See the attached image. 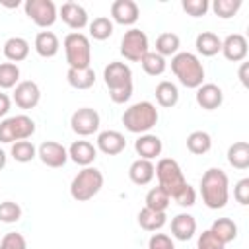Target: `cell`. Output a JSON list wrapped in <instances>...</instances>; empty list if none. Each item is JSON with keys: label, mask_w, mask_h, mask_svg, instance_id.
Instances as JSON below:
<instances>
[{"label": "cell", "mask_w": 249, "mask_h": 249, "mask_svg": "<svg viewBox=\"0 0 249 249\" xmlns=\"http://www.w3.org/2000/svg\"><path fill=\"white\" fill-rule=\"evenodd\" d=\"M181 6H183V10H185L189 16H193V18L204 16V14L208 12V8H210L208 0H183Z\"/></svg>", "instance_id": "obj_41"}, {"label": "cell", "mask_w": 249, "mask_h": 249, "mask_svg": "<svg viewBox=\"0 0 249 249\" xmlns=\"http://www.w3.org/2000/svg\"><path fill=\"white\" fill-rule=\"evenodd\" d=\"M37 156H39V160H41L47 167H53V169H58V167H62V165L68 161V150H66L62 144L54 142V140L43 142V144L37 148Z\"/></svg>", "instance_id": "obj_11"}, {"label": "cell", "mask_w": 249, "mask_h": 249, "mask_svg": "<svg viewBox=\"0 0 249 249\" xmlns=\"http://www.w3.org/2000/svg\"><path fill=\"white\" fill-rule=\"evenodd\" d=\"M121 119H123V124H124V128L128 132H132V134H146V132H150L156 126L160 115H158V109H156L154 103L138 101V103H132L128 109H124Z\"/></svg>", "instance_id": "obj_3"}, {"label": "cell", "mask_w": 249, "mask_h": 249, "mask_svg": "<svg viewBox=\"0 0 249 249\" xmlns=\"http://www.w3.org/2000/svg\"><path fill=\"white\" fill-rule=\"evenodd\" d=\"M103 80H105V86L109 89H115V88H123V86H128L132 84V70L126 62H109L105 68H103Z\"/></svg>", "instance_id": "obj_12"}, {"label": "cell", "mask_w": 249, "mask_h": 249, "mask_svg": "<svg viewBox=\"0 0 249 249\" xmlns=\"http://www.w3.org/2000/svg\"><path fill=\"white\" fill-rule=\"evenodd\" d=\"M64 54H66V62L68 68H88L91 62V45L89 39L80 33V31H72L64 37Z\"/></svg>", "instance_id": "obj_6"}, {"label": "cell", "mask_w": 249, "mask_h": 249, "mask_svg": "<svg viewBox=\"0 0 249 249\" xmlns=\"http://www.w3.org/2000/svg\"><path fill=\"white\" fill-rule=\"evenodd\" d=\"M179 47H181V39H179V35H175V33H171V31H165V33H161L158 39H156V51L154 53H158L160 56H175L177 53H179Z\"/></svg>", "instance_id": "obj_31"}, {"label": "cell", "mask_w": 249, "mask_h": 249, "mask_svg": "<svg viewBox=\"0 0 249 249\" xmlns=\"http://www.w3.org/2000/svg\"><path fill=\"white\" fill-rule=\"evenodd\" d=\"M156 101L160 107H175L177 101H179V89L173 82L169 80H161L158 86H156Z\"/></svg>", "instance_id": "obj_27"}, {"label": "cell", "mask_w": 249, "mask_h": 249, "mask_svg": "<svg viewBox=\"0 0 249 249\" xmlns=\"http://www.w3.org/2000/svg\"><path fill=\"white\" fill-rule=\"evenodd\" d=\"M196 233V220L191 214H177L171 220V235L179 241H189Z\"/></svg>", "instance_id": "obj_21"}, {"label": "cell", "mask_w": 249, "mask_h": 249, "mask_svg": "<svg viewBox=\"0 0 249 249\" xmlns=\"http://www.w3.org/2000/svg\"><path fill=\"white\" fill-rule=\"evenodd\" d=\"M35 132V121L27 115H16L0 121V142L14 144L18 140H27Z\"/></svg>", "instance_id": "obj_7"}, {"label": "cell", "mask_w": 249, "mask_h": 249, "mask_svg": "<svg viewBox=\"0 0 249 249\" xmlns=\"http://www.w3.org/2000/svg\"><path fill=\"white\" fill-rule=\"evenodd\" d=\"M200 195H202V202L210 210L224 208L230 198V181L226 171H222L220 167L206 169L200 179Z\"/></svg>", "instance_id": "obj_1"}, {"label": "cell", "mask_w": 249, "mask_h": 249, "mask_svg": "<svg viewBox=\"0 0 249 249\" xmlns=\"http://www.w3.org/2000/svg\"><path fill=\"white\" fill-rule=\"evenodd\" d=\"M226 245L210 231V230H204L200 235H198V241H196V249H224Z\"/></svg>", "instance_id": "obj_42"}, {"label": "cell", "mask_w": 249, "mask_h": 249, "mask_svg": "<svg viewBox=\"0 0 249 249\" xmlns=\"http://www.w3.org/2000/svg\"><path fill=\"white\" fill-rule=\"evenodd\" d=\"M150 51V43H148V35L136 27H130L128 31H124L123 39H121V54L130 60V62H140L142 56Z\"/></svg>", "instance_id": "obj_8"}, {"label": "cell", "mask_w": 249, "mask_h": 249, "mask_svg": "<svg viewBox=\"0 0 249 249\" xmlns=\"http://www.w3.org/2000/svg\"><path fill=\"white\" fill-rule=\"evenodd\" d=\"M130 95H132V84H128V86H123V88H115V89H109V97H111V101L113 103H126L128 99H130Z\"/></svg>", "instance_id": "obj_46"}, {"label": "cell", "mask_w": 249, "mask_h": 249, "mask_svg": "<svg viewBox=\"0 0 249 249\" xmlns=\"http://www.w3.org/2000/svg\"><path fill=\"white\" fill-rule=\"evenodd\" d=\"M212 148V138L208 132L204 130H193L189 136H187V150L195 156H202L206 152H210Z\"/></svg>", "instance_id": "obj_32"}, {"label": "cell", "mask_w": 249, "mask_h": 249, "mask_svg": "<svg viewBox=\"0 0 249 249\" xmlns=\"http://www.w3.org/2000/svg\"><path fill=\"white\" fill-rule=\"evenodd\" d=\"M0 249H27V241L18 231H8L0 239Z\"/></svg>", "instance_id": "obj_40"}, {"label": "cell", "mask_w": 249, "mask_h": 249, "mask_svg": "<svg viewBox=\"0 0 249 249\" xmlns=\"http://www.w3.org/2000/svg\"><path fill=\"white\" fill-rule=\"evenodd\" d=\"M33 47H35V51H37L39 56H43V58H53V56L58 53V49H60V41H58V37H56L53 31H39V33L35 35Z\"/></svg>", "instance_id": "obj_23"}, {"label": "cell", "mask_w": 249, "mask_h": 249, "mask_svg": "<svg viewBox=\"0 0 249 249\" xmlns=\"http://www.w3.org/2000/svg\"><path fill=\"white\" fill-rule=\"evenodd\" d=\"M195 97H196V103L202 109H206V111L218 109L222 105V101H224V93H222L220 86H216V84H202V86H198Z\"/></svg>", "instance_id": "obj_19"}, {"label": "cell", "mask_w": 249, "mask_h": 249, "mask_svg": "<svg viewBox=\"0 0 249 249\" xmlns=\"http://www.w3.org/2000/svg\"><path fill=\"white\" fill-rule=\"evenodd\" d=\"M21 218V206L14 200H4L0 202V222L4 224H14Z\"/></svg>", "instance_id": "obj_39"}, {"label": "cell", "mask_w": 249, "mask_h": 249, "mask_svg": "<svg viewBox=\"0 0 249 249\" xmlns=\"http://www.w3.org/2000/svg\"><path fill=\"white\" fill-rule=\"evenodd\" d=\"M66 80L74 89H89L95 84V72L91 66L88 68H68Z\"/></svg>", "instance_id": "obj_24"}, {"label": "cell", "mask_w": 249, "mask_h": 249, "mask_svg": "<svg viewBox=\"0 0 249 249\" xmlns=\"http://www.w3.org/2000/svg\"><path fill=\"white\" fill-rule=\"evenodd\" d=\"M58 18L70 27V29H84L88 25V12L78 2H64L60 6Z\"/></svg>", "instance_id": "obj_16"}, {"label": "cell", "mask_w": 249, "mask_h": 249, "mask_svg": "<svg viewBox=\"0 0 249 249\" xmlns=\"http://www.w3.org/2000/svg\"><path fill=\"white\" fill-rule=\"evenodd\" d=\"M6 161H8V156H6V152L0 148V171L6 167Z\"/></svg>", "instance_id": "obj_49"}, {"label": "cell", "mask_w": 249, "mask_h": 249, "mask_svg": "<svg viewBox=\"0 0 249 249\" xmlns=\"http://www.w3.org/2000/svg\"><path fill=\"white\" fill-rule=\"evenodd\" d=\"M23 10H25V16L35 25L45 27V29L51 27L58 18V12L53 0H25Z\"/></svg>", "instance_id": "obj_9"}, {"label": "cell", "mask_w": 249, "mask_h": 249, "mask_svg": "<svg viewBox=\"0 0 249 249\" xmlns=\"http://www.w3.org/2000/svg\"><path fill=\"white\" fill-rule=\"evenodd\" d=\"M154 171H156L154 177H158V187H161L171 198L187 185V179L183 175L181 165L171 158H161L154 165Z\"/></svg>", "instance_id": "obj_5"}, {"label": "cell", "mask_w": 249, "mask_h": 249, "mask_svg": "<svg viewBox=\"0 0 249 249\" xmlns=\"http://www.w3.org/2000/svg\"><path fill=\"white\" fill-rule=\"evenodd\" d=\"M165 222H167L165 212L150 210V208H146V206L138 212V224H140V228L146 230V231H158V230H161V228L165 226Z\"/></svg>", "instance_id": "obj_30"}, {"label": "cell", "mask_w": 249, "mask_h": 249, "mask_svg": "<svg viewBox=\"0 0 249 249\" xmlns=\"http://www.w3.org/2000/svg\"><path fill=\"white\" fill-rule=\"evenodd\" d=\"M154 175H156V171H154V163H152L150 160L138 158V160H134V161L130 163V167H128V177H130V181H132L134 185H140V187L152 183Z\"/></svg>", "instance_id": "obj_22"}, {"label": "cell", "mask_w": 249, "mask_h": 249, "mask_svg": "<svg viewBox=\"0 0 249 249\" xmlns=\"http://www.w3.org/2000/svg\"><path fill=\"white\" fill-rule=\"evenodd\" d=\"M14 101L19 109H33L41 101V89L33 80H23L14 89Z\"/></svg>", "instance_id": "obj_13"}, {"label": "cell", "mask_w": 249, "mask_h": 249, "mask_svg": "<svg viewBox=\"0 0 249 249\" xmlns=\"http://www.w3.org/2000/svg\"><path fill=\"white\" fill-rule=\"evenodd\" d=\"M10 107H12V99H10L6 93L0 91V119H4V117L8 115Z\"/></svg>", "instance_id": "obj_47"}, {"label": "cell", "mask_w": 249, "mask_h": 249, "mask_svg": "<svg viewBox=\"0 0 249 249\" xmlns=\"http://www.w3.org/2000/svg\"><path fill=\"white\" fill-rule=\"evenodd\" d=\"M89 35L95 39V41H105L113 35V21L111 18H105V16H99L95 18L91 23H89Z\"/></svg>", "instance_id": "obj_36"}, {"label": "cell", "mask_w": 249, "mask_h": 249, "mask_svg": "<svg viewBox=\"0 0 249 249\" xmlns=\"http://www.w3.org/2000/svg\"><path fill=\"white\" fill-rule=\"evenodd\" d=\"M29 54V43L23 39V37H10L6 43H4V56L10 60V62H21L25 60Z\"/></svg>", "instance_id": "obj_26"}, {"label": "cell", "mask_w": 249, "mask_h": 249, "mask_svg": "<svg viewBox=\"0 0 249 249\" xmlns=\"http://www.w3.org/2000/svg\"><path fill=\"white\" fill-rule=\"evenodd\" d=\"M103 187V173L97 167H84L70 183V195L78 202L91 200Z\"/></svg>", "instance_id": "obj_4"}, {"label": "cell", "mask_w": 249, "mask_h": 249, "mask_svg": "<svg viewBox=\"0 0 249 249\" xmlns=\"http://www.w3.org/2000/svg\"><path fill=\"white\" fill-rule=\"evenodd\" d=\"M233 198H235L241 206L249 204V179H247V177L235 183V187H233Z\"/></svg>", "instance_id": "obj_45"}, {"label": "cell", "mask_w": 249, "mask_h": 249, "mask_svg": "<svg viewBox=\"0 0 249 249\" xmlns=\"http://www.w3.org/2000/svg\"><path fill=\"white\" fill-rule=\"evenodd\" d=\"M210 231H212L224 245H228V243H231V241L237 237V224H235L231 218H218V220L212 222Z\"/></svg>", "instance_id": "obj_28"}, {"label": "cell", "mask_w": 249, "mask_h": 249, "mask_svg": "<svg viewBox=\"0 0 249 249\" xmlns=\"http://www.w3.org/2000/svg\"><path fill=\"white\" fill-rule=\"evenodd\" d=\"M68 158L82 167H89L97 158V148L88 140H76L68 148Z\"/></svg>", "instance_id": "obj_17"}, {"label": "cell", "mask_w": 249, "mask_h": 249, "mask_svg": "<svg viewBox=\"0 0 249 249\" xmlns=\"http://www.w3.org/2000/svg\"><path fill=\"white\" fill-rule=\"evenodd\" d=\"M228 163L235 169H247L249 167V144L239 140V142H233L230 148H228Z\"/></svg>", "instance_id": "obj_29"}, {"label": "cell", "mask_w": 249, "mask_h": 249, "mask_svg": "<svg viewBox=\"0 0 249 249\" xmlns=\"http://www.w3.org/2000/svg\"><path fill=\"white\" fill-rule=\"evenodd\" d=\"M241 8V0H214L212 2V10L218 18L222 19H230L237 14V10Z\"/></svg>", "instance_id": "obj_38"}, {"label": "cell", "mask_w": 249, "mask_h": 249, "mask_svg": "<svg viewBox=\"0 0 249 249\" xmlns=\"http://www.w3.org/2000/svg\"><path fill=\"white\" fill-rule=\"evenodd\" d=\"M171 72L185 88L196 89L204 84V66L193 53H177L171 56Z\"/></svg>", "instance_id": "obj_2"}, {"label": "cell", "mask_w": 249, "mask_h": 249, "mask_svg": "<svg viewBox=\"0 0 249 249\" xmlns=\"http://www.w3.org/2000/svg\"><path fill=\"white\" fill-rule=\"evenodd\" d=\"M195 47L198 51V54L202 56H214L222 51V39L212 33V31H202L196 35V41H195Z\"/></svg>", "instance_id": "obj_25"}, {"label": "cell", "mask_w": 249, "mask_h": 249, "mask_svg": "<svg viewBox=\"0 0 249 249\" xmlns=\"http://www.w3.org/2000/svg\"><path fill=\"white\" fill-rule=\"evenodd\" d=\"M95 148L107 156H117L126 148V140L119 130H103L97 134V146Z\"/></svg>", "instance_id": "obj_18"}, {"label": "cell", "mask_w": 249, "mask_h": 249, "mask_svg": "<svg viewBox=\"0 0 249 249\" xmlns=\"http://www.w3.org/2000/svg\"><path fill=\"white\" fill-rule=\"evenodd\" d=\"M19 84V68L14 62H2L0 64V88L10 89Z\"/></svg>", "instance_id": "obj_37"}, {"label": "cell", "mask_w": 249, "mask_h": 249, "mask_svg": "<svg viewBox=\"0 0 249 249\" xmlns=\"http://www.w3.org/2000/svg\"><path fill=\"white\" fill-rule=\"evenodd\" d=\"M220 53L230 62H243L247 56V39L241 33H231L222 41Z\"/></svg>", "instance_id": "obj_15"}, {"label": "cell", "mask_w": 249, "mask_h": 249, "mask_svg": "<svg viewBox=\"0 0 249 249\" xmlns=\"http://www.w3.org/2000/svg\"><path fill=\"white\" fill-rule=\"evenodd\" d=\"M140 64H142V68H144V72H146L148 76H161V74L165 72V68H167L165 58L160 56V54L154 53V51H148V53L142 56Z\"/></svg>", "instance_id": "obj_34"}, {"label": "cell", "mask_w": 249, "mask_h": 249, "mask_svg": "<svg viewBox=\"0 0 249 249\" xmlns=\"http://www.w3.org/2000/svg\"><path fill=\"white\" fill-rule=\"evenodd\" d=\"M148 249H175V243L167 233H154L148 241Z\"/></svg>", "instance_id": "obj_44"}, {"label": "cell", "mask_w": 249, "mask_h": 249, "mask_svg": "<svg viewBox=\"0 0 249 249\" xmlns=\"http://www.w3.org/2000/svg\"><path fill=\"white\" fill-rule=\"evenodd\" d=\"M10 156H12L16 161H19V163H27V161H31V160L37 156V148H35L33 142H29V140H18V142L12 144Z\"/></svg>", "instance_id": "obj_35"}, {"label": "cell", "mask_w": 249, "mask_h": 249, "mask_svg": "<svg viewBox=\"0 0 249 249\" xmlns=\"http://www.w3.org/2000/svg\"><path fill=\"white\" fill-rule=\"evenodd\" d=\"M140 10L134 0H115L111 4V21L121 25H134L138 21Z\"/></svg>", "instance_id": "obj_14"}, {"label": "cell", "mask_w": 249, "mask_h": 249, "mask_svg": "<svg viewBox=\"0 0 249 249\" xmlns=\"http://www.w3.org/2000/svg\"><path fill=\"white\" fill-rule=\"evenodd\" d=\"M173 200L179 204V206H185V208H189V206H193L195 204V200H196V191L187 183L175 196H173Z\"/></svg>", "instance_id": "obj_43"}, {"label": "cell", "mask_w": 249, "mask_h": 249, "mask_svg": "<svg viewBox=\"0 0 249 249\" xmlns=\"http://www.w3.org/2000/svg\"><path fill=\"white\" fill-rule=\"evenodd\" d=\"M247 68H249V64L247 62H241V66H239V80H241V84L247 88L249 86V80H247Z\"/></svg>", "instance_id": "obj_48"}, {"label": "cell", "mask_w": 249, "mask_h": 249, "mask_svg": "<svg viewBox=\"0 0 249 249\" xmlns=\"http://www.w3.org/2000/svg\"><path fill=\"white\" fill-rule=\"evenodd\" d=\"M134 150H136V154H138L142 160H150V161H152L154 158H158V156L161 154L163 144H161L160 136L146 132V134H140V136L136 138Z\"/></svg>", "instance_id": "obj_20"}, {"label": "cell", "mask_w": 249, "mask_h": 249, "mask_svg": "<svg viewBox=\"0 0 249 249\" xmlns=\"http://www.w3.org/2000/svg\"><path fill=\"white\" fill-rule=\"evenodd\" d=\"M99 113L91 107H82V109H76L70 117V126L72 130L78 134V136H89L93 132L99 130Z\"/></svg>", "instance_id": "obj_10"}, {"label": "cell", "mask_w": 249, "mask_h": 249, "mask_svg": "<svg viewBox=\"0 0 249 249\" xmlns=\"http://www.w3.org/2000/svg\"><path fill=\"white\" fill-rule=\"evenodd\" d=\"M146 208L150 210H158V212H165L169 202H171V196L161 189V187H152L148 193H146Z\"/></svg>", "instance_id": "obj_33"}]
</instances>
